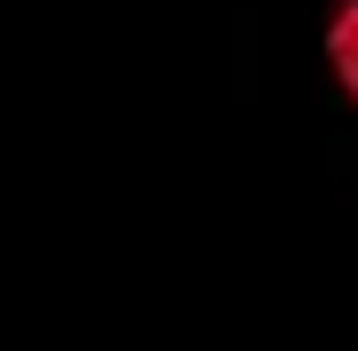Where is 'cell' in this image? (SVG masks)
<instances>
[{"label": "cell", "mask_w": 358, "mask_h": 351, "mask_svg": "<svg viewBox=\"0 0 358 351\" xmlns=\"http://www.w3.org/2000/svg\"><path fill=\"white\" fill-rule=\"evenodd\" d=\"M319 48H327V72H334V88H343L350 104H358V0H343V8L327 16Z\"/></svg>", "instance_id": "6da1fadb"}]
</instances>
